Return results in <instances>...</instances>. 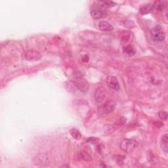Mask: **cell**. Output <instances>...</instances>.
<instances>
[{"mask_svg":"<svg viewBox=\"0 0 168 168\" xmlns=\"http://www.w3.org/2000/svg\"><path fill=\"white\" fill-rule=\"evenodd\" d=\"M158 116H159L160 119L162 120H167L168 114H167V113L165 111H163V110L160 111L158 114Z\"/></svg>","mask_w":168,"mask_h":168,"instance_id":"cell-17","label":"cell"},{"mask_svg":"<svg viewBox=\"0 0 168 168\" xmlns=\"http://www.w3.org/2000/svg\"><path fill=\"white\" fill-rule=\"evenodd\" d=\"M80 156H81V158H82V159L83 160H85V161H91L92 160V157L91 156H90L89 154H87V153L85 152H81V154H80Z\"/></svg>","mask_w":168,"mask_h":168,"instance_id":"cell-16","label":"cell"},{"mask_svg":"<svg viewBox=\"0 0 168 168\" xmlns=\"http://www.w3.org/2000/svg\"><path fill=\"white\" fill-rule=\"evenodd\" d=\"M72 83H74L78 90L83 93H86L89 90V84L88 82L82 78H76L72 80Z\"/></svg>","mask_w":168,"mask_h":168,"instance_id":"cell-2","label":"cell"},{"mask_svg":"<svg viewBox=\"0 0 168 168\" xmlns=\"http://www.w3.org/2000/svg\"><path fill=\"white\" fill-rule=\"evenodd\" d=\"M98 28L102 32H111L114 30V27L107 21H101L98 23Z\"/></svg>","mask_w":168,"mask_h":168,"instance_id":"cell-10","label":"cell"},{"mask_svg":"<svg viewBox=\"0 0 168 168\" xmlns=\"http://www.w3.org/2000/svg\"><path fill=\"white\" fill-rule=\"evenodd\" d=\"M167 142H168L162 141V149L163 150V151H164L165 153L167 152Z\"/></svg>","mask_w":168,"mask_h":168,"instance_id":"cell-18","label":"cell"},{"mask_svg":"<svg viewBox=\"0 0 168 168\" xmlns=\"http://www.w3.org/2000/svg\"><path fill=\"white\" fill-rule=\"evenodd\" d=\"M162 141H165V142H168V135L165 134L162 137Z\"/></svg>","mask_w":168,"mask_h":168,"instance_id":"cell-20","label":"cell"},{"mask_svg":"<svg viewBox=\"0 0 168 168\" xmlns=\"http://www.w3.org/2000/svg\"><path fill=\"white\" fill-rule=\"evenodd\" d=\"M123 53L128 56H133L135 54L136 51L132 46L128 45L123 49Z\"/></svg>","mask_w":168,"mask_h":168,"instance_id":"cell-12","label":"cell"},{"mask_svg":"<svg viewBox=\"0 0 168 168\" xmlns=\"http://www.w3.org/2000/svg\"><path fill=\"white\" fill-rule=\"evenodd\" d=\"M116 107V102L112 101L109 100L106 101L104 105H102L101 108V110L104 114H110L112 112Z\"/></svg>","mask_w":168,"mask_h":168,"instance_id":"cell-6","label":"cell"},{"mask_svg":"<svg viewBox=\"0 0 168 168\" xmlns=\"http://www.w3.org/2000/svg\"><path fill=\"white\" fill-rule=\"evenodd\" d=\"M70 135H72V137L74 138V139H75L76 140H80L82 138L81 133L78 130L75 129V128H72V129H71L70 131Z\"/></svg>","mask_w":168,"mask_h":168,"instance_id":"cell-13","label":"cell"},{"mask_svg":"<svg viewBox=\"0 0 168 168\" xmlns=\"http://www.w3.org/2000/svg\"><path fill=\"white\" fill-rule=\"evenodd\" d=\"M151 34L152 38L156 42H163L165 39V34L160 26H157L152 30Z\"/></svg>","mask_w":168,"mask_h":168,"instance_id":"cell-3","label":"cell"},{"mask_svg":"<svg viewBox=\"0 0 168 168\" xmlns=\"http://www.w3.org/2000/svg\"><path fill=\"white\" fill-rule=\"evenodd\" d=\"M103 8L104 7L102 6L101 7L97 6L93 7L91 9V15L92 18L95 20L101 18L104 14Z\"/></svg>","mask_w":168,"mask_h":168,"instance_id":"cell-8","label":"cell"},{"mask_svg":"<svg viewBox=\"0 0 168 168\" xmlns=\"http://www.w3.org/2000/svg\"><path fill=\"white\" fill-rule=\"evenodd\" d=\"M153 8L158 10V11H162L164 8V2H156L153 3Z\"/></svg>","mask_w":168,"mask_h":168,"instance_id":"cell-14","label":"cell"},{"mask_svg":"<svg viewBox=\"0 0 168 168\" xmlns=\"http://www.w3.org/2000/svg\"><path fill=\"white\" fill-rule=\"evenodd\" d=\"M106 97V92L102 88H98L95 92L94 97L97 102H101Z\"/></svg>","mask_w":168,"mask_h":168,"instance_id":"cell-9","label":"cell"},{"mask_svg":"<svg viewBox=\"0 0 168 168\" xmlns=\"http://www.w3.org/2000/svg\"><path fill=\"white\" fill-rule=\"evenodd\" d=\"M106 83L108 86L112 90H114L115 91H118L120 90V84L118 82L117 78L115 76H109L107 77L106 79Z\"/></svg>","mask_w":168,"mask_h":168,"instance_id":"cell-7","label":"cell"},{"mask_svg":"<svg viewBox=\"0 0 168 168\" xmlns=\"http://www.w3.org/2000/svg\"><path fill=\"white\" fill-rule=\"evenodd\" d=\"M34 164L38 166H43L49 164V157L46 154H38L34 160Z\"/></svg>","mask_w":168,"mask_h":168,"instance_id":"cell-5","label":"cell"},{"mask_svg":"<svg viewBox=\"0 0 168 168\" xmlns=\"http://www.w3.org/2000/svg\"><path fill=\"white\" fill-rule=\"evenodd\" d=\"M126 122V118L125 117H122L116 122V123H115V125L114 127L115 129H118V128L122 127L123 124H124Z\"/></svg>","mask_w":168,"mask_h":168,"instance_id":"cell-15","label":"cell"},{"mask_svg":"<svg viewBox=\"0 0 168 168\" xmlns=\"http://www.w3.org/2000/svg\"><path fill=\"white\" fill-rule=\"evenodd\" d=\"M25 58L30 61H37L42 58V55L38 51L30 49L25 53Z\"/></svg>","mask_w":168,"mask_h":168,"instance_id":"cell-4","label":"cell"},{"mask_svg":"<svg viewBox=\"0 0 168 168\" xmlns=\"http://www.w3.org/2000/svg\"><path fill=\"white\" fill-rule=\"evenodd\" d=\"M152 9H153V4L149 3V4L145 5V6H142L140 9L139 12L141 14H142V15H145V14L150 13L152 11Z\"/></svg>","mask_w":168,"mask_h":168,"instance_id":"cell-11","label":"cell"},{"mask_svg":"<svg viewBox=\"0 0 168 168\" xmlns=\"http://www.w3.org/2000/svg\"><path fill=\"white\" fill-rule=\"evenodd\" d=\"M98 142V139L97 138H94V137H91L90 138V139H89V142H91L92 144H96L97 142Z\"/></svg>","mask_w":168,"mask_h":168,"instance_id":"cell-19","label":"cell"},{"mask_svg":"<svg viewBox=\"0 0 168 168\" xmlns=\"http://www.w3.org/2000/svg\"><path fill=\"white\" fill-rule=\"evenodd\" d=\"M138 145V143L136 141L130 139H123L120 145L121 150L127 153H131L134 151Z\"/></svg>","mask_w":168,"mask_h":168,"instance_id":"cell-1","label":"cell"}]
</instances>
